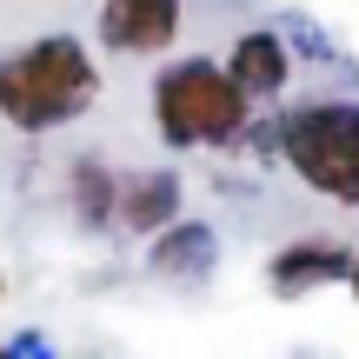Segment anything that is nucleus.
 <instances>
[{"label":"nucleus","mask_w":359,"mask_h":359,"mask_svg":"<svg viewBox=\"0 0 359 359\" xmlns=\"http://www.w3.org/2000/svg\"><path fill=\"white\" fill-rule=\"evenodd\" d=\"M93 93H100L93 60L80 53V40H67V34H47L27 53L0 60V114H7L13 127H27V133L87 114Z\"/></svg>","instance_id":"nucleus-1"},{"label":"nucleus","mask_w":359,"mask_h":359,"mask_svg":"<svg viewBox=\"0 0 359 359\" xmlns=\"http://www.w3.org/2000/svg\"><path fill=\"white\" fill-rule=\"evenodd\" d=\"M154 120L173 147H200V140H233L246 120V93L233 87V74L206 60H180L160 74L154 87Z\"/></svg>","instance_id":"nucleus-2"},{"label":"nucleus","mask_w":359,"mask_h":359,"mask_svg":"<svg viewBox=\"0 0 359 359\" xmlns=\"http://www.w3.org/2000/svg\"><path fill=\"white\" fill-rule=\"evenodd\" d=\"M280 147L306 187H320L339 206H359V107H299L280 127Z\"/></svg>","instance_id":"nucleus-3"},{"label":"nucleus","mask_w":359,"mask_h":359,"mask_svg":"<svg viewBox=\"0 0 359 359\" xmlns=\"http://www.w3.org/2000/svg\"><path fill=\"white\" fill-rule=\"evenodd\" d=\"M180 27V0H107L100 7V34L120 53H160Z\"/></svg>","instance_id":"nucleus-4"},{"label":"nucleus","mask_w":359,"mask_h":359,"mask_svg":"<svg viewBox=\"0 0 359 359\" xmlns=\"http://www.w3.org/2000/svg\"><path fill=\"white\" fill-rule=\"evenodd\" d=\"M346 266H353V246H333V240H306V246H286V253L266 266V286L293 299V293H313V286L339 280Z\"/></svg>","instance_id":"nucleus-5"},{"label":"nucleus","mask_w":359,"mask_h":359,"mask_svg":"<svg viewBox=\"0 0 359 359\" xmlns=\"http://www.w3.org/2000/svg\"><path fill=\"white\" fill-rule=\"evenodd\" d=\"M233 87L253 100V93H280L286 87V40L280 34H246L240 47H233Z\"/></svg>","instance_id":"nucleus-6"},{"label":"nucleus","mask_w":359,"mask_h":359,"mask_svg":"<svg viewBox=\"0 0 359 359\" xmlns=\"http://www.w3.org/2000/svg\"><path fill=\"white\" fill-rule=\"evenodd\" d=\"M180 213V180L173 173H140L120 187V219H127V233H154L167 226Z\"/></svg>","instance_id":"nucleus-7"},{"label":"nucleus","mask_w":359,"mask_h":359,"mask_svg":"<svg viewBox=\"0 0 359 359\" xmlns=\"http://www.w3.org/2000/svg\"><path fill=\"white\" fill-rule=\"evenodd\" d=\"M206 266H213V233H206V226H173V233H160L154 273H167V280H200Z\"/></svg>","instance_id":"nucleus-8"},{"label":"nucleus","mask_w":359,"mask_h":359,"mask_svg":"<svg viewBox=\"0 0 359 359\" xmlns=\"http://www.w3.org/2000/svg\"><path fill=\"white\" fill-rule=\"evenodd\" d=\"M353 286H359V259H353Z\"/></svg>","instance_id":"nucleus-9"}]
</instances>
